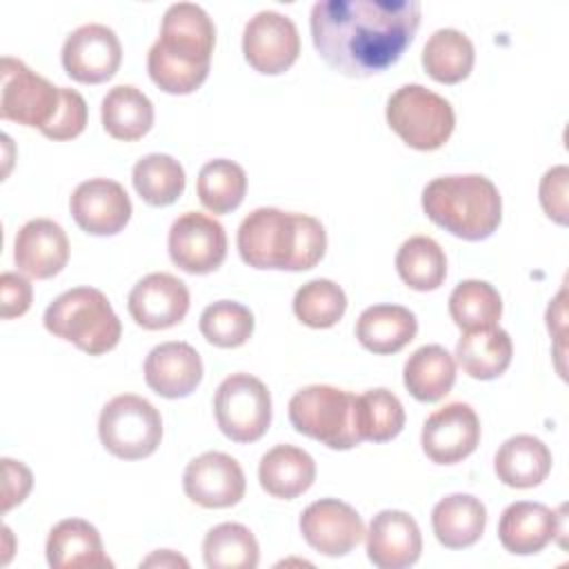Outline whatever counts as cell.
I'll return each mask as SVG.
<instances>
[{
  "instance_id": "obj_1",
  "label": "cell",
  "mask_w": 569,
  "mask_h": 569,
  "mask_svg": "<svg viewBox=\"0 0 569 569\" xmlns=\"http://www.w3.org/2000/svg\"><path fill=\"white\" fill-rule=\"evenodd\" d=\"M311 38L342 76L369 78L398 62L420 27L418 0H320L311 7Z\"/></svg>"
},
{
  "instance_id": "obj_2",
  "label": "cell",
  "mask_w": 569,
  "mask_h": 569,
  "mask_svg": "<svg viewBox=\"0 0 569 569\" xmlns=\"http://www.w3.org/2000/svg\"><path fill=\"white\" fill-rule=\"evenodd\" d=\"M216 27L193 2H176L162 16L160 38L147 53L149 78L167 93L196 91L209 76Z\"/></svg>"
},
{
  "instance_id": "obj_3",
  "label": "cell",
  "mask_w": 569,
  "mask_h": 569,
  "mask_svg": "<svg viewBox=\"0 0 569 569\" xmlns=\"http://www.w3.org/2000/svg\"><path fill=\"white\" fill-rule=\"evenodd\" d=\"M236 242L253 269L307 271L322 260L327 231L313 216L258 207L240 222Z\"/></svg>"
},
{
  "instance_id": "obj_4",
  "label": "cell",
  "mask_w": 569,
  "mask_h": 569,
  "mask_svg": "<svg viewBox=\"0 0 569 569\" xmlns=\"http://www.w3.org/2000/svg\"><path fill=\"white\" fill-rule=\"evenodd\" d=\"M422 209L431 222L471 242L489 238L502 220L500 191L480 173L433 178L422 189Z\"/></svg>"
},
{
  "instance_id": "obj_5",
  "label": "cell",
  "mask_w": 569,
  "mask_h": 569,
  "mask_svg": "<svg viewBox=\"0 0 569 569\" xmlns=\"http://www.w3.org/2000/svg\"><path fill=\"white\" fill-rule=\"evenodd\" d=\"M49 333L73 342L89 356L111 351L122 336L120 318L100 289L73 287L60 293L44 311Z\"/></svg>"
},
{
  "instance_id": "obj_6",
  "label": "cell",
  "mask_w": 569,
  "mask_h": 569,
  "mask_svg": "<svg viewBox=\"0 0 569 569\" xmlns=\"http://www.w3.org/2000/svg\"><path fill=\"white\" fill-rule=\"evenodd\" d=\"M289 420L298 433L329 449L345 451L362 442L356 427V396L331 385L296 391L289 400Z\"/></svg>"
},
{
  "instance_id": "obj_7",
  "label": "cell",
  "mask_w": 569,
  "mask_h": 569,
  "mask_svg": "<svg viewBox=\"0 0 569 569\" xmlns=\"http://www.w3.org/2000/svg\"><path fill=\"white\" fill-rule=\"evenodd\" d=\"M387 124L418 151L440 149L456 127L449 100L422 84H402L387 100Z\"/></svg>"
},
{
  "instance_id": "obj_8",
  "label": "cell",
  "mask_w": 569,
  "mask_h": 569,
  "mask_svg": "<svg viewBox=\"0 0 569 569\" xmlns=\"http://www.w3.org/2000/svg\"><path fill=\"white\" fill-rule=\"evenodd\" d=\"M98 436L111 456L140 460L158 449L162 440V418L147 398L122 393L102 407Z\"/></svg>"
},
{
  "instance_id": "obj_9",
  "label": "cell",
  "mask_w": 569,
  "mask_h": 569,
  "mask_svg": "<svg viewBox=\"0 0 569 569\" xmlns=\"http://www.w3.org/2000/svg\"><path fill=\"white\" fill-rule=\"evenodd\" d=\"M213 413L229 440L256 442L271 425V393L260 378L231 373L216 389Z\"/></svg>"
},
{
  "instance_id": "obj_10",
  "label": "cell",
  "mask_w": 569,
  "mask_h": 569,
  "mask_svg": "<svg viewBox=\"0 0 569 569\" xmlns=\"http://www.w3.org/2000/svg\"><path fill=\"white\" fill-rule=\"evenodd\" d=\"M2 87H0V116L4 120L38 127L44 131L62 102V87L31 71L22 60L2 58Z\"/></svg>"
},
{
  "instance_id": "obj_11",
  "label": "cell",
  "mask_w": 569,
  "mask_h": 569,
  "mask_svg": "<svg viewBox=\"0 0 569 569\" xmlns=\"http://www.w3.org/2000/svg\"><path fill=\"white\" fill-rule=\"evenodd\" d=\"M169 258L171 262L193 276L216 271L227 258L224 227L200 211L178 216L169 229Z\"/></svg>"
},
{
  "instance_id": "obj_12",
  "label": "cell",
  "mask_w": 569,
  "mask_h": 569,
  "mask_svg": "<svg viewBox=\"0 0 569 569\" xmlns=\"http://www.w3.org/2000/svg\"><path fill=\"white\" fill-rule=\"evenodd\" d=\"M244 60L260 73L287 71L300 53V36L293 20L278 11H258L242 31Z\"/></svg>"
},
{
  "instance_id": "obj_13",
  "label": "cell",
  "mask_w": 569,
  "mask_h": 569,
  "mask_svg": "<svg viewBox=\"0 0 569 569\" xmlns=\"http://www.w3.org/2000/svg\"><path fill=\"white\" fill-rule=\"evenodd\" d=\"M120 62L122 44L107 24H82L62 44V67L76 82L100 84L116 76Z\"/></svg>"
},
{
  "instance_id": "obj_14",
  "label": "cell",
  "mask_w": 569,
  "mask_h": 569,
  "mask_svg": "<svg viewBox=\"0 0 569 569\" xmlns=\"http://www.w3.org/2000/svg\"><path fill=\"white\" fill-rule=\"evenodd\" d=\"M182 487L191 502L204 509H224L242 500L247 480L236 458L222 451H204L187 465Z\"/></svg>"
},
{
  "instance_id": "obj_15",
  "label": "cell",
  "mask_w": 569,
  "mask_h": 569,
  "mask_svg": "<svg viewBox=\"0 0 569 569\" xmlns=\"http://www.w3.org/2000/svg\"><path fill=\"white\" fill-rule=\"evenodd\" d=\"M300 533L318 553L338 558L358 547L365 538V522L351 505L320 498L300 513Z\"/></svg>"
},
{
  "instance_id": "obj_16",
  "label": "cell",
  "mask_w": 569,
  "mask_h": 569,
  "mask_svg": "<svg viewBox=\"0 0 569 569\" xmlns=\"http://www.w3.org/2000/svg\"><path fill=\"white\" fill-rule=\"evenodd\" d=\"M420 442L431 462L456 465L476 451L480 420L467 402H449L425 420Z\"/></svg>"
},
{
  "instance_id": "obj_17",
  "label": "cell",
  "mask_w": 569,
  "mask_h": 569,
  "mask_svg": "<svg viewBox=\"0 0 569 569\" xmlns=\"http://www.w3.org/2000/svg\"><path fill=\"white\" fill-rule=\"evenodd\" d=\"M76 224L91 236H113L131 218V200L124 187L109 178H89L80 182L69 200Z\"/></svg>"
},
{
  "instance_id": "obj_18",
  "label": "cell",
  "mask_w": 569,
  "mask_h": 569,
  "mask_svg": "<svg viewBox=\"0 0 569 569\" xmlns=\"http://www.w3.org/2000/svg\"><path fill=\"white\" fill-rule=\"evenodd\" d=\"M127 309L142 329H169L187 316L189 289L180 278L156 271L133 284L127 298Z\"/></svg>"
},
{
  "instance_id": "obj_19",
  "label": "cell",
  "mask_w": 569,
  "mask_h": 569,
  "mask_svg": "<svg viewBox=\"0 0 569 569\" xmlns=\"http://www.w3.org/2000/svg\"><path fill=\"white\" fill-rule=\"evenodd\" d=\"M367 558L378 569H407L418 562L422 551V536L418 522L398 509H385L369 522Z\"/></svg>"
},
{
  "instance_id": "obj_20",
  "label": "cell",
  "mask_w": 569,
  "mask_h": 569,
  "mask_svg": "<svg viewBox=\"0 0 569 569\" xmlns=\"http://www.w3.org/2000/svg\"><path fill=\"white\" fill-rule=\"evenodd\" d=\"M16 267L36 280L58 276L69 260V238L49 218H33L20 227L13 242Z\"/></svg>"
},
{
  "instance_id": "obj_21",
  "label": "cell",
  "mask_w": 569,
  "mask_h": 569,
  "mask_svg": "<svg viewBox=\"0 0 569 569\" xmlns=\"http://www.w3.org/2000/svg\"><path fill=\"white\" fill-rule=\"evenodd\" d=\"M560 511H553L542 502H511L498 522L500 545L516 556L542 551L558 533H562Z\"/></svg>"
},
{
  "instance_id": "obj_22",
  "label": "cell",
  "mask_w": 569,
  "mask_h": 569,
  "mask_svg": "<svg viewBox=\"0 0 569 569\" xmlns=\"http://www.w3.org/2000/svg\"><path fill=\"white\" fill-rule=\"evenodd\" d=\"M144 380L162 398H184L202 380V358L189 342H162L144 360Z\"/></svg>"
},
{
  "instance_id": "obj_23",
  "label": "cell",
  "mask_w": 569,
  "mask_h": 569,
  "mask_svg": "<svg viewBox=\"0 0 569 569\" xmlns=\"http://www.w3.org/2000/svg\"><path fill=\"white\" fill-rule=\"evenodd\" d=\"M47 562L53 569H102L113 567L102 549L98 529L82 518L60 520L47 538Z\"/></svg>"
},
{
  "instance_id": "obj_24",
  "label": "cell",
  "mask_w": 569,
  "mask_h": 569,
  "mask_svg": "<svg viewBox=\"0 0 569 569\" xmlns=\"http://www.w3.org/2000/svg\"><path fill=\"white\" fill-rule=\"evenodd\" d=\"M418 333L416 313L402 305L367 307L356 322V338L371 353H396Z\"/></svg>"
},
{
  "instance_id": "obj_25",
  "label": "cell",
  "mask_w": 569,
  "mask_h": 569,
  "mask_svg": "<svg viewBox=\"0 0 569 569\" xmlns=\"http://www.w3.org/2000/svg\"><path fill=\"white\" fill-rule=\"evenodd\" d=\"M493 469L502 485L513 489H529L549 476L551 451L540 438L518 433L500 445L493 458Z\"/></svg>"
},
{
  "instance_id": "obj_26",
  "label": "cell",
  "mask_w": 569,
  "mask_h": 569,
  "mask_svg": "<svg viewBox=\"0 0 569 569\" xmlns=\"http://www.w3.org/2000/svg\"><path fill=\"white\" fill-rule=\"evenodd\" d=\"M258 480L269 496L293 500L313 485L316 462L300 447L276 445L260 458Z\"/></svg>"
},
{
  "instance_id": "obj_27",
  "label": "cell",
  "mask_w": 569,
  "mask_h": 569,
  "mask_svg": "<svg viewBox=\"0 0 569 569\" xmlns=\"http://www.w3.org/2000/svg\"><path fill=\"white\" fill-rule=\"evenodd\" d=\"M487 525L485 505L469 493H451L436 502L431 527L438 542L447 549H465L480 540Z\"/></svg>"
},
{
  "instance_id": "obj_28",
  "label": "cell",
  "mask_w": 569,
  "mask_h": 569,
  "mask_svg": "<svg viewBox=\"0 0 569 569\" xmlns=\"http://www.w3.org/2000/svg\"><path fill=\"white\" fill-rule=\"evenodd\" d=\"M513 356V342L500 327L465 331L456 345V360L462 371L476 380H493L507 371Z\"/></svg>"
},
{
  "instance_id": "obj_29",
  "label": "cell",
  "mask_w": 569,
  "mask_h": 569,
  "mask_svg": "<svg viewBox=\"0 0 569 569\" xmlns=\"http://www.w3.org/2000/svg\"><path fill=\"white\" fill-rule=\"evenodd\" d=\"M407 391L420 402H436L447 396L456 382V360L440 345L416 349L402 369Z\"/></svg>"
},
{
  "instance_id": "obj_30",
  "label": "cell",
  "mask_w": 569,
  "mask_h": 569,
  "mask_svg": "<svg viewBox=\"0 0 569 569\" xmlns=\"http://www.w3.org/2000/svg\"><path fill=\"white\" fill-rule=\"evenodd\" d=\"M104 131L124 142L140 140L153 124L151 100L133 84H116L100 104Z\"/></svg>"
},
{
  "instance_id": "obj_31",
  "label": "cell",
  "mask_w": 569,
  "mask_h": 569,
  "mask_svg": "<svg viewBox=\"0 0 569 569\" xmlns=\"http://www.w3.org/2000/svg\"><path fill=\"white\" fill-rule=\"evenodd\" d=\"M476 51L473 42L458 29L445 27L429 36L422 49V67L436 80L456 84L465 80L473 69Z\"/></svg>"
},
{
  "instance_id": "obj_32",
  "label": "cell",
  "mask_w": 569,
  "mask_h": 569,
  "mask_svg": "<svg viewBox=\"0 0 569 569\" xmlns=\"http://www.w3.org/2000/svg\"><path fill=\"white\" fill-rule=\"evenodd\" d=\"M133 189L151 207L173 204L187 184L182 164L167 153L142 156L131 171Z\"/></svg>"
},
{
  "instance_id": "obj_33",
  "label": "cell",
  "mask_w": 569,
  "mask_h": 569,
  "mask_svg": "<svg viewBox=\"0 0 569 569\" xmlns=\"http://www.w3.org/2000/svg\"><path fill=\"white\" fill-rule=\"evenodd\" d=\"M396 269L402 282L416 291H433L445 282L447 258L429 236H411L396 253Z\"/></svg>"
},
{
  "instance_id": "obj_34",
  "label": "cell",
  "mask_w": 569,
  "mask_h": 569,
  "mask_svg": "<svg viewBox=\"0 0 569 569\" xmlns=\"http://www.w3.org/2000/svg\"><path fill=\"white\" fill-rule=\"evenodd\" d=\"M202 558L209 569H253L260 560L256 536L240 522H222L207 531Z\"/></svg>"
},
{
  "instance_id": "obj_35",
  "label": "cell",
  "mask_w": 569,
  "mask_h": 569,
  "mask_svg": "<svg viewBox=\"0 0 569 569\" xmlns=\"http://www.w3.org/2000/svg\"><path fill=\"white\" fill-rule=\"evenodd\" d=\"M196 189L204 209L211 213H229L244 200L247 173L238 162L216 158L202 164Z\"/></svg>"
},
{
  "instance_id": "obj_36",
  "label": "cell",
  "mask_w": 569,
  "mask_h": 569,
  "mask_svg": "<svg viewBox=\"0 0 569 569\" xmlns=\"http://www.w3.org/2000/svg\"><path fill=\"white\" fill-rule=\"evenodd\" d=\"M449 316L462 331L496 327L502 316V298L485 280H462L449 296Z\"/></svg>"
},
{
  "instance_id": "obj_37",
  "label": "cell",
  "mask_w": 569,
  "mask_h": 569,
  "mask_svg": "<svg viewBox=\"0 0 569 569\" xmlns=\"http://www.w3.org/2000/svg\"><path fill=\"white\" fill-rule=\"evenodd\" d=\"M356 427L360 440L387 442L405 427V409L389 389H369L356 396Z\"/></svg>"
},
{
  "instance_id": "obj_38",
  "label": "cell",
  "mask_w": 569,
  "mask_h": 569,
  "mask_svg": "<svg viewBox=\"0 0 569 569\" xmlns=\"http://www.w3.org/2000/svg\"><path fill=\"white\" fill-rule=\"evenodd\" d=\"M347 311V296L329 278H316L302 284L293 296L296 318L311 329L333 327Z\"/></svg>"
},
{
  "instance_id": "obj_39",
  "label": "cell",
  "mask_w": 569,
  "mask_h": 569,
  "mask_svg": "<svg viewBox=\"0 0 569 569\" xmlns=\"http://www.w3.org/2000/svg\"><path fill=\"white\" fill-rule=\"evenodd\" d=\"M253 313L236 300H218L200 313V333L220 349L242 347L253 333Z\"/></svg>"
},
{
  "instance_id": "obj_40",
  "label": "cell",
  "mask_w": 569,
  "mask_h": 569,
  "mask_svg": "<svg viewBox=\"0 0 569 569\" xmlns=\"http://www.w3.org/2000/svg\"><path fill=\"white\" fill-rule=\"evenodd\" d=\"M87 127V102L84 98L69 87H62V102L53 122L42 131L51 140H71L78 138Z\"/></svg>"
},
{
  "instance_id": "obj_41",
  "label": "cell",
  "mask_w": 569,
  "mask_h": 569,
  "mask_svg": "<svg viewBox=\"0 0 569 569\" xmlns=\"http://www.w3.org/2000/svg\"><path fill=\"white\" fill-rule=\"evenodd\" d=\"M567 187H569V169L565 164L551 167L545 171L540 180V204L545 213L558 222L567 224V213H569V202H567Z\"/></svg>"
},
{
  "instance_id": "obj_42",
  "label": "cell",
  "mask_w": 569,
  "mask_h": 569,
  "mask_svg": "<svg viewBox=\"0 0 569 569\" xmlns=\"http://www.w3.org/2000/svg\"><path fill=\"white\" fill-rule=\"evenodd\" d=\"M33 298L31 282L13 271H4L0 276V316L4 320L18 318L29 311Z\"/></svg>"
},
{
  "instance_id": "obj_43",
  "label": "cell",
  "mask_w": 569,
  "mask_h": 569,
  "mask_svg": "<svg viewBox=\"0 0 569 569\" xmlns=\"http://www.w3.org/2000/svg\"><path fill=\"white\" fill-rule=\"evenodd\" d=\"M2 511H9L27 498L33 485V476L22 462L11 458H2Z\"/></svg>"
},
{
  "instance_id": "obj_44",
  "label": "cell",
  "mask_w": 569,
  "mask_h": 569,
  "mask_svg": "<svg viewBox=\"0 0 569 569\" xmlns=\"http://www.w3.org/2000/svg\"><path fill=\"white\" fill-rule=\"evenodd\" d=\"M156 567V565H160V567H189V562L182 558V556H178V553H173L171 549H162V551H156L153 556H149L147 560H142L140 562V567Z\"/></svg>"
}]
</instances>
